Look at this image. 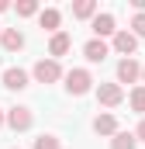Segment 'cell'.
<instances>
[{"label":"cell","mask_w":145,"mask_h":149,"mask_svg":"<svg viewBox=\"0 0 145 149\" xmlns=\"http://www.w3.org/2000/svg\"><path fill=\"white\" fill-rule=\"evenodd\" d=\"M128 104H131V111H145V87H135L131 94H128Z\"/></svg>","instance_id":"cell-16"},{"label":"cell","mask_w":145,"mask_h":149,"mask_svg":"<svg viewBox=\"0 0 145 149\" xmlns=\"http://www.w3.org/2000/svg\"><path fill=\"white\" fill-rule=\"evenodd\" d=\"M3 87H7V90H24V87H28V73L17 70V66L3 70Z\"/></svg>","instance_id":"cell-9"},{"label":"cell","mask_w":145,"mask_h":149,"mask_svg":"<svg viewBox=\"0 0 145 149\" xmlns=\"http://www.w3.org/2000/svg\"><path fill=\"white\" fill-rule=\"evenodd\" d=\"M131 135H135V139H138V142H145V118H142V121H138V128H135V132H131Z\"/></svg>","instance_id":"cell-20"},{"label":"cell","mask_w":145,"mask_h":149,"mask_svg":"<svg viewBox=\"0 0 145 149\" xmlns=\"http://www.w3.org/2000/svg\"><path fill=\"white\" fill-rule=\"evenodd\" d=\"M7 7H10V3H7V0H0V14H3V10H7Z\"/></svg>","instance_id":"cell-21"},{"label":"cell","mask_w":145,"mask_h":149,"mask_svg":"<svg viewBox=\"0 0 145 149\" xmlns=\"http://www.w3.org/2000/svg\"><path fill=\"white\" fill-rule=\"evenodd\" d=\"M0 45H3L7 52H21V49H24V35H21L17 28H3V31H0Z\"/></svg>","instance_id":"cell-8"},{"label":"cell","mask_w":145,"mask_h":149,"mask_svg":"<svg viewBox=\"0 0 145 149\" xmlns=\"http://www.w3.org/2000/svg\"><path fill=\"white\" fill-rule=\"evenodd\" d=\"M97 101H100L104 108H117V104L124 101V90H121L117 83H100V87H97Z\"/></svg>","instance_id":"cell-4"},{"label":"cell","mask_w":145,"mask_h":149,"mask_svg":"<svg viewBox=\"0 0 145 149\" xmlns=\"http://www.w3.org/2000/svg\"><path fill=\"white\" fill-rule=\"evenodd\" d=\"M59 21H62V14H59L55 7H45V10L38 14V24H41L45 31H59Z\"/></svg>","instance_id":"cell-13"},{"label":"cell","mask_w":145,"mask_h":149,"mask_svg":"<svg viewBox=\"0 0 145 149\" xmlns=\"http://www.w3.org/2000/svg\"><path fill=\"white\" fill-rule=\"evenodd\" d=\"M142 80H145V66H142Z\"/></svg>","instance_id":"cell-23"},{"label":"cell","mask_w":145,"mask_h":149,"mask_svg":"<svg viewBox=\"0 0 145 149\" xmlns=\"http://www.w3.org/2000/svg\"><path fill=\"white\" fill-rule=\"evenodd\" d=\"M35 149H62V142L55 135H38L35 139Z\"/></svg>","instance_id":"cell-17"},{"label":"cell","mask_w":145,"mask_h":149,"mask_svg":"<svg viewBox=\"0 0 145 149\" xmlns=\"http://www.w3.org/2000/svg\"><path fill=\"white\" fill-rule=\"evenodd\" d=\"M3 121H7L14 132H28V128H31V121H35V114H31V108L17 104V108H10V111L3 114Z\"/></svg>","instance_id":"cell-2"},{"label":"cell","mask_w":145,"mask_h":149,"mask_svg":"<svg viewBox=\"0 0 145 149\" xmlns=\"http://www.w3.org/2000/svg\"><path fill=\"white\" fill-rule=\"evenodd\" d=\"M69 45H72V38L66 35V31H55L52 42H48V56H52V59H55V56H66V52H69Z\"/></svg>","instance_id":"cell-11"},{"label":"cell","mask_w":145,"mask_h":149,"mask_svg":"<svg viewBox=\"0 0 145 149\" xmlns=\"http://www.w3.org/2000/svg\"><path fill=\"white\" fill-rule=\"evenodd\" d=\"M90 87H93V76L86 73V70H69L66 73V90H69L72 97H83Z\"/></svg>","instance_id":"cell-1"},{"label":"cell","mask_w":145,"mask_h":149,"mask_svg":"<svg viewBox=\"0 0 145 149\" xmlns=\"http://www.w3.org/2000/svg\"><path fill=\"white\" fill-rule=\"evenodd\" d=\"M0 128H3V111H0Z\"/></svg>","instance_id":"cell-22"},{"label":"cell","mask_w":145,"mask_h":149,"mask_svg":"<svg viewBox=\"0 0 145 149\" xmlns=\"http://www.w3.org/2000/svg\"><path fill=\"white\" fill-rule=\"evenodd\" d=\"M93 132H97V135H114V132H117V118H114V114H97V118H93Z\"/></svg>","instance_id":"cell-12"},{"label":"cell","mask_w":145,"mask_h":149,"mask_svg":"<svg viewBox=\"0 0 145 149\" xmlns=\"http://www.w3.org/2000/svg\"><path fill=\"white\" fill-rule=\"evenodd\" d=\"M135 49H138V38L131 31H114V52H121L124 59H135Z\"/></svg>","instance_id":"cell-5"},{"label":"cell","mask_w":145,"mask_h":149,"mask_svg":"<svg viewBox=\"0 0 145 149\" xmlns=\"http://www.w3.org/2000/svg\"><path fill=\"white\" fill-rule=\"evenodd\" d=\"M135 146H138V139L131 132H114V139H110V149H135Z\"/></svg>","instance_id":"cell-15"},{"label":"cell","mask_w":145,"mask_h":149,"mask_svg":"<svg viewBox=\"0 0 145 149\" xmlns=\"http://www.w3.org/2000/svg\"><path fill=\"white\" fill-rule=\"evenodd\" d=\"M72 17H97V0H76L72 3Z\"/></svg>","instance_id":"cell-14"},{"label":"cell","mask_w":145,"mask_h":149,"mask_svg":"<svg viewBox=\"0 0 145 149\" xmlns=\"http://www.w3.org/2000/svg\"><path fill=\"white\" fill-rule=\"evenodd\" d=\"M90 28H93V35H97L100 42H104L107 35H114V31H117V28H114V14H97Z\"/></svg>","instance_id":"cell-10"},{"label":"cell","mask_w":145,"mask_h":149,"mask_svg":"<svg viewBox=\"0 0 145 149\" xmlns=\"http://www.w3.org/2000/svg\"><path fill=\"white\" fill-rule=\"evenodd\" d=\"M138 76H142L138 59H121V63H117V87H121V83H135Z\"/></svg>","instance_id":"cell-6"},{"label":"cell","mask_w":145,"mask_h":149,"mask_svg":"<svg viewBox=\"0 0 145 149\" xmlns=\"http://www.w3.org/2000/svg\"><path fill=\"white\" fill-rule=\"evenodd\" d=\"M59 76H62V66L55 59H38L35 63V80L38 83H55Z\"/></svg>","instance_id":"cell-3"},{"label":"cell","mask_w":145,"mask_h":149,"mask_svg":"<svg viewBox=\"0 0 145 149\" xmlns=\"http://www.w3.org/2000/svg\"><path fill=\"white\" fill-rule=\"evenodd\" d=\"M131 35L145 38V14H135V17H131Z\"/></svg>","instance_id":"cell-19"},{"label":"cell","mask_w":145,"mask_h":149,"mask_svg":"<svg viewBox=\"0 0 145 149\" xmlns=\"http://www.w3.org/2000/svg\"><path fill=\"white\" fill-rule=\"evenodd\" d=\"M14 10H17V17H31V14H38V3L35 0H21Z\"/></svg>","instance_id":"cell-18"},{"label":"cell","mask_w":145,"mask_h":149,"mask_svg":"<svg viewBox=\"0 0 145 149\" xmlns=\"http://www.w3.org/2000/svg\"><path fill=\"white\" fill-rule=\"evenodd\" d=\"M107 42H100V38H90V42H86V45H83V56H86V59H90V63H104V59H107Z\"/></svg>","instance_id":"cell-7"}]
</instances>
